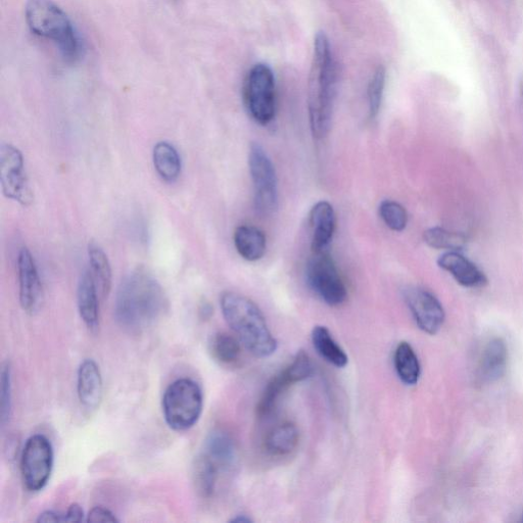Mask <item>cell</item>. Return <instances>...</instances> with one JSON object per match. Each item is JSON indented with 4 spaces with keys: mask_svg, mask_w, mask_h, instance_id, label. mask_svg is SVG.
<instances>
[{
    "mask_svg": "<svg viewBox=\"0 0 523 523\" xmlns=\"http://www.w3.org/2000/svg\"><path fill=\"white\" fill-rule=\"evenodd\" d=\"M169 306L161 284L145 271H135L120 284L115 301L118 324L131 332H140L156 324Z\"/></svg>",
    "mask_w": 523,
    "mask_h": 523,
    "instance_id": "obj_1",
    "label": "cell"
},
{
    "mask_svg": "<svg viewBox=\"0 0 523 523\" xmlns=\"http://www.w3.org/2000/svg\"><path fill=\"white\" fill-rule=\"evenodd\" d=\"M338 70L327 36L319 32L314 41V54L309 78V117L313 135L325 137L331 127L337 95Z\"/></svg>",
    "mask_w": 523,
    "mask_h": 523,
    "instance_id": "obj_2",
    "label": "cell"
},
{
    "mask_svg": "<svg viewBox=\"0 0 523 523\" xmlns=\"http://www.w3.org/2000/svg\"><path fill=\"white\" fill-rule=\"evenodd\" d=\"M220 305L227 324L251 354L266 358L276 352L277 342L253 301L243 295L226 292L221 296Z\"/></svg>",
    "mask_w": 523,
    "mask_h": 523,
    "instance_id": "obj_3",
    "label": "cell"
},
{
    "mask_svg": "<svg viewBox=\"0 0 523 523\" xmlns=\"http://www.w3.org/2000/svg\"><path fill=\"white\" fill-rule=\"evenodd\" d=\"M25 19L31 32L53 41L66 61L75 62L80 58L79 34L66 12L53 0H28Z\"/></svg>",
    "mask_w": 523,
    "mask_h": 523,
    "instance_id": "obj_4",
    "label": "cell"
},
{
    "mask_svg": "<svg viewBox=\"0 0 523 523\" xmlns=\"http://www.w3.org/2000/svg\"><path fill=\"white\" fill-rule=\"evenodd\" d=\"M164 418L175 432H186L200 420L204 408L202 388L195 380L179 378L165 391L163 401Z\"/></svg>",
    "mask_w": 523,
    "mask_h": 523,
    "instance_id": "obj_5",
    "label": "cell"
},
{
    "mask_svg": "<svg viewBox=\"0 0 523 523\" xmlns=\"http://www.w3.org/2000/svg\"><path fill=\"white\" fill-rule=\"evenodd\" d=\"M244 97L252 118L261 125H268L275 117V78L266 64H257L249 72Z\"/></svg>",
    "mask_w": 523,
    "mask_h": 523,
    "instance_id": "obj_6",
    "label": "cell"
},
{
    "mask_svg": "<svg viewBox=\"0 0 523 523\" xmlns=\"http://www.w3.org/2000/svg\"><path fill=\"white\" fill-rule=\"evenodd\" d=\"M54 448L43 435L30 437L22 451L21 473L25 488L32 493L43 490L54 468Z\"/></svg>",
    "mask_w": 523,
    "mask_h": 523,
    "instance_id": "obj_7",
    "label": "cell"
},
{
    "mask_svg": "<svg viewBox=\"0 0 523 523\" xmlns=\"http://www.w3.org/2000/svg\"><path fill=\"white\" fill-rule=\"evenodd\" d=\"M307 280L310 288L327 305L337 307L346 302V285L327 251L313 253L307 266Z\"/></svg>",
    "mask_w": 523,
    "mask_h": 523,
    "instance_id": "obj_8",
    "label": "cell"
},
{
    "mask_svg": "<svg viewBox=\"0 0 523 523\" xmlns=\"http://www.w3.org/2000/svg\"><path fill=\"white\" fill-rule=\"evenodd\" d=\"M249 166L254 183L256 210L260 215H271L278 206L277 177L270 158L259 144L251 146Z\"/></svg>",
    "mask_w": 523,
    "mask_h": 523,
    "instance_id": "obj_9",
    "label": "cell"
},
{
    "mask_svg": "<svg viewBox=\"0 0 523 523\" xmlns=\"http://www.w3.org/2000/svg\"><path fill=\"white\" fill-rule=\"evenodd\" d=\"M313 364L304 351L297 354L293 362L274 376L267 385L257 406V414L260 418L269 416L275 409L280 397L290 387L303 382L313 374Z\"/></svg>",
    "mask_w": 523,
    "mask_h": 523,
    "instance_id": "obj_10",
    "label": "cell"
},
{
    "mask_svg": "<svg viewBox=\"0 0 523 523\" xmlns=\"http://www.w3.org/2000/svg\"><path fill=\"white\" fill-rule=\"evenodd\" d=\"M0 183L6 198L28 206L32 193L28 184L22 153L10 144L0 148Z\"/></svg>",
    "mask_w": 523,
    "mask_h": 523,
    "instance_id": "obj_11",
    "label": "cell"
},
{
    "mask_svg": "<svg viewBox=\"0 0 523 523\" xmlns=\"http://www.w3.org/2000/svg\"><path fill=\"white\" fill-rule=\"evenodd\" d=\"M404 298L417 326L427 335H437L446 317L440 301L429 291L420 288L407 289Z\"/></svg>",
    "mask_w": 523,
    "mask_h": 523,
    "instance_id": "obj_12",
    "label": "cell"
},
{
    "mask_svg": "<svg viewBox=\"0 0 523 523\" xmlns=\"http://www.w3.org/2000/svg\"><path fill=\"white\" fill-rule=\"evenodd\" d=\"M20 303L28 314H35L43 302V289L39 272L31 252L27 248L18 257Z\"/></svg>",
    "mask_w": 523,
    "mask_h": 523,
    "instance_id": "obj_13",
    "label": "cell"
},
{
    "mask_svg": "<svg viewBox=\"0 0 523 523\" xmlns=\"http://www.w3.org/2000/svg\"><path fill=\"white\" fill-rule=\"evenodd\" d=\"M103 393L104 383L99 365L92 359L84 360L77 374V394L81 405L88 410L97 409Z\"/></svg>",
    "mask_w": 523,
    "mask_h": 523,
    "instance_id": "obj_14",
    "label": "cell"
},
{
    "mask_svg": "<svg viewBox=\"0 0 523 523\" xmlns=\"http://www.w3.org/2000/svg\"><path fill=\"white\" fill-rule=\"evenodd\" d=\"M100 293L89 270L83 272L77 289V305L81 319L91 331L100 327Z\"/></svg>",
    "mask_w": 523,
    "mask_h": 523,
    "instance_id": "obj_15",
    "label": "cell"
},
{
    "mask_svg": "<svg viewBox=\"0 0 523 523\" xmlns=\"http://www.w3.org/2000/svg\"><path fill=\"white\" fill-rule=\"evenodd\" d=\"M438 265L449 272L465 288H481L487 284L486 275L472 262L455 251L442 255Z\"/></svg>",
    "mask_w": 523,
    "mask_h": 523,
    "instance_id": "obj_16",
    "label": "cell"
},
{
    "mask_svg": "<svg viewBox=\"0 0 523 523\" xmlns=\"http://www.w3.org/2000/svg\"><path fill=\"white\" fill-rule=\"evenodd\" d=\"M313 253L327 251L336 230V213L328 202L317 203L310 214Z\"/></svg>",
    "mask_w": 523,
    "mask_h": 523,
    "instance_id": "obj_17",
    "label": "cell"
},
{
    "mask_svg": "<svg viewBox=\"0 0 523 523\" xmlns=\"http://www.w3.org/2000/svg\"><path fill=\"white\" fill-rule=\"evenodd\" d=\"M300 442V432L293 422H283L276 425L264 440L265 451L274 457L292 454Z\"/></svg>",
    "mask_w": 523,
    "mask_h": 523,
    "instance_id": "obj_18",
    "label": "cell"
},
{
    "mask_svg": "<svg viewBox=\"0 0 523 523\" xmlns=\"http://www.w3.org/2000/svg\"><path fill=\"white\" fill-rule=\"evenodd\" d=\"M221 471L231 469L237 459V448L233 438L225 431L215 430L206 439L204 450Z\"/></svg>",
    "mask_w": 523,
    "mask_h": 523,
    "instance_id": "obj_19",
    "label": "cell"
},
{
    "mask_svg": "<svg viewBox=\"0 0 523 523\" xmlns=\"http://www.w3.org/2000/svg\"><path fill=\"white\" fill-rule=\"evenodd\" d=\"M236 251L247 261L256 262L263 258L266 252V236L263 231L254 226H240L234 232Z\"/></svg>",
    "mask_w": 523,
    "mask_h": 523,
    "instance_id": "obj_20",
    "label": "cell"
},
{
    "mask_svg": "<svg viewBox=\"0 0 523 523\" xmlns=\"http://www.w3.org/2000/svg\"><path fill=\"white\" fill-rule=\"evenodd\" d=\"M507 361L508 349L506 343L500 338L489 341L481 357L480 368L483 376L488 380L501 378L506 371Z\"/></svg>",
    "mask_w": 523,
    "mask_h": 523,
    "instance_id": "obj_21",
    "label": "cell"
},
{
    "mask_svg": "<svg viewBox=\"0 0 523 523\" xmlns=\"http://www.w3.org/2000/svg\"><path fill=\"white\" fill-rule=\"evenodd\" d=\"M90 273L99 290L100 296L105 300L112 289V268L104 250L95 243L88 246Z\"/></svg>",
    "mask_w": 523,
    "mask_h": 523,
    "instance_id": "obj_22",
    "label": "cell"
},
{
    "mask_svg": "<svg viewBox=\"0 0 523 523\" xmlns=\"http://www.w3.org/2000/svg\"><path fill=\"white\" fill-rule=\"evenodd\" d=\"M220 468L203 452L196 458L193 466V479L198 494L211 498L216 491Z\"/></svg>",
    "mask_w": 523,
    "mask_h": 523,
    "instance_id": "obj_23",
    "label": "cell"
},
{
    "mask_svg": "<svg viewBox=\"0 0 523 523\" xmlns=\"http://www.w3.org/2000/svg\"><path fill=\"white\" fill-rule=\"evenodd\" d=\"M312 342L318 354L328 363L344 368L349 362L346 352L338 345L324 326H316L312 332Z\"/></svg>",
    "mask_w": 523,
    "mask_h": 523,
    "instance_id": "obj_24",
    "label": "cell"
},
{
    "mask_svg": "<svg viewBox=\"0 0 523 523\" xmlns=\"http://www.w3.org/2000/svg\"><path fill=\"white\" fill-rule=\"evenodd\" d=\"M156 171L167 182L176 181L181 173V159L177 150L167 141L158 142L153 154Z\"/></svg>",
    "mask_w": 523,
    "mask_h": 523,
    "instance_id": "obj_25",
    "label": "cell"
},
{
    "mask_svg": "<svg viewBox=\"0 0 523 523\" xmlns=\"http://www.w3.org/2000/svg\"><path fill=\"white\" fill-rule=\"evenodd\" d=\"M395 368L402 383L415 386L419 382L421 367L416 353L410 344L400 343L395 352Z\"/></svg>",
    "mask_w": 523,
    "mask_h": 523,
    "instance_id": "obj_26",
    "label": "cell"
},
{
    "mask_svg": "<svg viewBox=\"0 0 523 523\" xmlns=\"http://www.w3.org/2000/svg\"><path fill=\"white\" fill-rule=\"evenodd\" d=\"M242 345L239 339L220 331L210 341V352L219 364L231 366L241 359Z\"/></svg>",
    "mask_w": 523,
    "mask_h": 523,
    "instance_id": "obj_27",
    "label": "cell"
},
{
    "mask_svg": "<svg viewBox=\"0 0 523 523\" xmlns=\"http://www.w3.org/2000/svg\"><path fill=\"white\" fill-rule=\"evenodd\" d=\"M425 244L436 250L458 252L466 246V237L441 227L427 229L423 234Z\"/></svg>",
    "mask_w": 523,
    "mask_h": 523,
    "instance_id": "obj_28",
    "label": "cell"
},
{
    "mask_svg": "<svg viewBox=\"0 0 523 523\" xmlns=\"http://www.w3.org/2000/svg\"><path fill=\"white\" fill-rule=\"evenodd\" d=\"M13 382H12V366L9 362L5 363L2 368V376H0V416H2V423L5 426L12 416L13 409Z\"/></svg>",
    "mask_w": 523,
    "mask_h": 523,
    "instance_id": "obj_29",
    "label": "cell"
},
{
    "mask_svg": "<svg viewBox=\"0 0 523 523\" xmlns=\"http://www.w3.org/2000/svg\"><path fill=\"white\" fill-rule=\"evenodd\" d=\"M386 85V70L379 66L374 72L368 85V105L370 118H375L382 106Z\"/></svg>",
    "mask_w": 523,
    "mask_h": 523,
    "instance_id": "obj_30",
    "label": "cell"
},
{
    "mask_svg": "<svg viewBox=\"0 0 523 523\" xmlns=\"http://www.w3.org/2000/svg\"><path fill=\"white\" fill-rule=\"evenodd\" d=\"M379 216L386 225L397 232L403 231L408 223V214L403 206L394 201H385L379 206Z\"/></svg>",
    "mask_w": 523,
    "mask_h": 523,
    "instance_id": "obj_31",
    "label": "cell"
},
{
    "mask_svg": "<svg viewBox=\"0 0 523 523\" xmlns=\"http://www.w3.org/2000/svg\"><path fill=\"white\" fill-rule=\"evenodd\" d=\"M87 522H119L116 515L108 508L103 506L93 507L88 515Z\"/></svg>",
    "mask_w": 523,
    "mask_h": 523,
    "instance_id": "obj_32",
    "label": "cell"
},
{
    "mask_svg": "<svg viewBox=\"0 0 523 523\" xmlns=\"http://www.w3.org/2000/svg\"><path fill=\"white\" fill-rule=\"evenodd\" d=\"M65 515L66 522H82L85 516L82 507L77 503L72 504Z\"/></svg>",
    "mask_w": 523,
    "mask_h": 523,
    "instance_id": "obj_33",
    "label": "cell"
},
{
    "mask_svg": "<svg viewBox=\"0 0 523 523\" xmlns=\"http://www.w3.org/2000/svg\"><path fill=\"white\" fill-rule=\"evenodd\" d=\"M65 513H60L52 510H47L41 513L37 519V522H65Z\"/></svg>",
    "mask_w": 523,
    "mask_h": 523,
    "instance_id": "obj_34",
    "label": "cell"
},
{
    "mask_svg": "<svg viewBox=\"0 0 523 523\" xmlns=\"http://www.w3.org/2000/svg\"><path fill=\"white\" fill-rule=\"evenodd\" d=\"M231 522H236V523H250L252 522V519L249 518L247 515H237L236 517H234L233 519H231Z\"/></svg>",
    "mask_w": 523,
    "mask_h": 523,
    "instance_id": "obj_35",
    "label": "cell"
},
{
    "mask_svg": "<svg viewBox=\"0 0 523 523\" xmlns=\"http://www.w3.org/2000/svg\"><path fill=\"white\" fill-rule=\"evenodd\" d=\"M520 93H521V98L523 100V81L520 83Z\"/></svg>",
    "mask_w": 523,
    "mask_h": 523,
    "instance_id": "obj_36",
    "label": "cell"
}]
</instances>
